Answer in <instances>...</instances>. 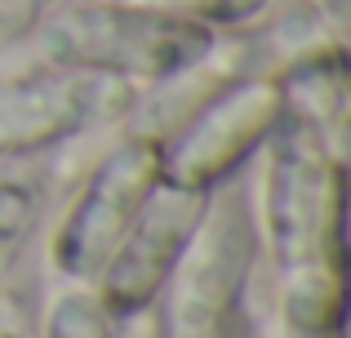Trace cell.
<instances>
[{"mask_svg":"<svg viewBox=\"0 0 351 338\" xmlns=\"http://www.w3.org/2000/svg\"><path fill=\"white\" fill-rule=\"evenodd\" d=\"M156 182H160V138L134 134L120 147H112V156L80 187L76 205L62 218L58 236L49 245L62 276L98 280L103 263L112 258V250L129 232L134 214L143 209V200L152 196Z\"/></svg>","mask_w":351,"mask_h":338,"instance_id":"3","label":"cell"},{"mask_svg":"<svg viewBox=\"0 0 351 338\" xmlns=\"http://www.w3.org/2000/svg\"><path fill=\"white\" fill-rule=\"evenodd\" d=\"M285 121V89L267 80H240L187 121V130L165 147L160 178L187 191H214L267 143Z\"/></svg>","mask_w":351,"mask_h":338,"instance_id":"5","label":"cell"},{"mask_svg":"<svg viewBox=\"0 0 351 338\" xmlns=\"http://www.w3.org/2000/svg\"><path fill=\"white\" fill-rule=\"evenodd\" d=\"M45 338H116V316L89 289H71L49 307Z\"/></svg>","mask_w":351,"mask_h":338,"instance_id":"8","label":"cell"},{"mask_svg":"<svg viewBox=\"0 0 351 338\" xmlns=\"http://www.w3.org/2000/svg\"><path fill=\"white\" fill-rule=\"evenodd\" d=\"M245 258H249V227L240 209L209 205L182 263L173 267V276H178V294H173L178 338H218L223 316L232 312L236 289L245 280Z\"/></svg>","mask_w":351,"mask_h":338,"instance_id":"6","label":"cell"},{"mask_svg":"<svg viewBox=\"0 0 351 338\" xmlns=\"http://www.w3.org/2000/svg\"><path fill=\"white\" fill-rule=\"evenodd\" d=\"M214 191H187L173 182H156L143 209L134 214L129 232L120 236L112 258L98 271V298L112 316H134L173 285V267L182 263L196 227L205 223Z\"/></svg>","mask_w":351,"mask_h":338,"instance_id":"4","label":"cell"},{"mask_svg":"<svg viewBox=\"0 0 351 338\" xmlns=\"http://www.w3.org/2000/svg\"><path fill=\"white\" fill-rule=\"evenodd\" d=\"M271 218L285 254L289 330H343V165L307 125L276 130Z\"/></svg>","mask_w":351,"mask_h":338,"instance_id":"1","label":"cell"},{"mask_svg":"<svg viewBox=\"0 0 351 338\" xmlns=\"http://www.w3.org/2000/svg\"><path fill=\"white\" fill-rule=\"evenodd\" d=\"M45 49L53 62L85 76L169 80L214 49V32L138 5H94L62 14L45 32Z\"/></svg>","mask_w":351,"mask_h":338,"instance_id":"2","label":"cell"},{"mask_svg":"<svg viewBox=\"0 0 351 338\" xmlns=\"http://www.w3.org/2000/svg\"><path fill=\"white\" fill-rule=\"evenodd\" d=\"M289 338H343V330H289Z\"/></svg>","mask_w":351,"mask_h":338,"instance_id":"10","label":"cell"},{"mask_svg":"<svg viewBox=\"0 0 351 338\" xmlns=\"http://www.w3.org/2000/svg\"><path fill=\"white\" fill-rule=\"evenodd\" d=\"M32 218H36V191L23 182H0V263L14 254Z\"/></svg>","mask_w":351,"mask_h":338,"instance_id":"9","label":"cell"},{"mask_svg":"<svg viewBox=\"0 0 351 338\" xmlns=\"http://www.w3.org/2000/svg\"><path fill=\"white\" fill-rule=\"evenodd\" d=\"M89 112H94V85L71 71L14 85L9 94H0V152L18 156V152L45 147L85 125Z\"/></svg>","mask_w":351,"mask_h":338,"instance_id":"7","label":"cell"}]
</instances>
